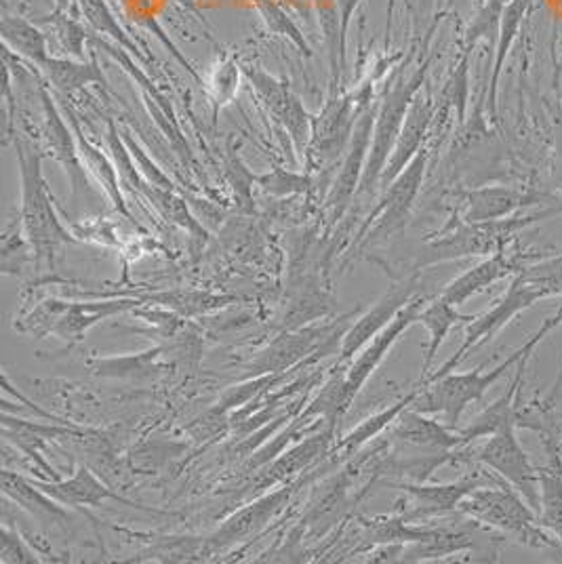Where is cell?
Here are the masks:
<instances>
[{"mask_svg":"<svg viewBox=\"0 0 562 564\" xmlns=\"http://www.w3.org/2000/svg\"><path fill=\"white\" fill-rule=\"evenodd\" d=\"M559 325H562V307L554 316L543 321V325L522 344L520 350L510 354L504 362L493 367L491 371H485V367H478L469 373H453L451 371L430 383H423V386L420 383L422 390H420L418 399L413 400L411 409L425 413V415H441L448 427L457 430L460 420L469 404L480 402L489 388H493L501 377L516 367L527 354H533L539 344Z\"/></svg>","mask_w":562,"mask_h":564,"instance_id":"cell-1","label":"cell"},{"mask_svg":"<svg viewBox=\"0 0 562 564\" xmlns=\"http://www.w3.org/2000/svg\"><path fill=\"white\" fill-rule=\"evenodd\" d=\"M556 215H562V207H550L539 213H522L495 221L468 224L455 213V217L441 230V235H436L434 240L428 242V247L413 265V272H422L425 268L455 259L491 258L495 253L508 249L510 242L522 230Z\"/></svg>","mask_w":562,"mask_h":564,"instance_id":"cell-2","label":"cell"},{"mask_svg":"<svg viewBox=\"0 0 562 564\" xmlns=\"http://www.w3.org/2000/svg\"><path fill=\"white\" fill-rule=\"evenodd\" d=\"M13 143H15V156L20 163V175H22L20 221L24 228L25 242L34 251L36 263L47 261L48 268H53L57 249L62 245L76 242V238L64 228V224L55 213L47 180L43 175L41 150L32 141L18 135V131L13 135Z\"/></svg>","mask_w":562,"mask_h":564,"instance_id":"cell-3","label":"cell"},{"mask_svg":"<svg viewBox=\"0 0 562 564\" xmlns=\"http://www.w3.org/2000/svg\"><path fill=\"white\" fill-rule=\"evenodd\" d=\"M460 512L469 520L489 527L515 540L527 547H561V543L552 540L541 522L539 514L522 499L510 485H495V487H478L460 503Z\"/></svg>","mask_w":562,"mask_h":564,"instance_id":"cell-4","label":"cell"},{"mask_svg":"<svg viewBox=\"0 0 562 564\" xmlns=\"http://www.w3.org/2000/svg\"><path fill=\"white\" fill-rule=\"evenodd\" d=\"M430 66H432V55H428L409 76H399L395 80V85L383 95V101L379 104L377 117H375L369 159H367V166H365L356 196H369L379 188L381 175L392 156V150L399 140L404 118L409 115L411 104L415 101V97L420 95L425 85Z\"/></svg>","mask_w":562,"mask_h":564,"instance_id":"cell-5","label":"cell"},{"mask_svg":"<svg viewBox=\"0 0 562 564\" xmlns=\"http://www.w3.org/2000/svg\"><path fill=\"white\" fill-rule=\"evenodd\" d=\"M138 304L140 300H108L87 304L47 300L41 306L34 307L20 325H15V329L30 333L36 339L51 333L68 344H76L83 341L87 330L95 327L99 321L129 312L138 307Z\"/></svg>","mask_w":562,"mask_h":564,"instance_id":"cell-6","label":"cell"},{"mask_svg":"<svg viewBox=\"0 0 562 564\" xmlns=\"http://www.w3.org/2000/svg\"><path fill=\"white\" fill-rule=\"evenodd\" d=\"M369 108L367 101H358L354 95H328L323 110L312 118L310 141L305 150V165L312 171L333 165L342 154H346L354 127L360 115Z\"/></svg>","mask_w":562,"mask_h":564,"instance_id":"cell-7","label":"cell"},{"mask_svg":"<svg viewBox=\"0 0 562 564\" xmlns=\"http://www.w3.org/2000/svg\"><path fill=\"white\" fill-rule=\"evenodd\" d=\"M541 300H548V295L539 289L538 284L527 281L520 272L515 274V281L510 282V286H508V291L504 293V297H501L489 312L476 316L472 323L466 325L464 344L460 346V350L453 354L436 373H430V377H428L423 383H430V381H434V379H439V377L455 371V367H460V362H464L466 356H468L472 350H476V348H480L483 344L491 341L493 337H495L499 330L504 329L508 323H512L520 312L536 306Z\"/></svg>","mask_w":562,"mask_h":564,"instance_id":"cell-8","label":"cell"},{"mask_svg":"<svg viewBox=\"0 0 562 564\" xmlns=\"http://www.w3.org/2000/svg\"><path fill=\"white\" fill-rule=\"evenodd\" d=\"M428 159H430V150L423 148L422 152L404 166V171L400 173L399 177L390 186L383 188V196H381L379 205L367 217L365 226L356 236V247L386 240L404 228L409 213L413 209L418 194L422 189Z\"/></svg>","mask_w":562,"mask_h":564,"instance_id":"cell-9","label":"cell"},{"mask_svg":"<svg viewBox=\"0 0 562 564\" xmlns=\"http://www.w3.org/2000/svg\"><path fill=\"white\" fill-rule=\"evenodd\" d=\"M476 462L485 468L501 476L512 489L522 495L529 506L539 512L541 501V487H539V471L527 451L516 438V423L504 425L487 438V443L478 448Z\"/></svg>","mask_w":562,"mask_h":564,"instance_id":"cell-10","label":"cell"},{"mask_svg":"<svg viewBox=\"0 0 562 564\" xmlns=\"http://www.w3.org/2000/svg\"><path fill=\"white\" fill-rule=\"evenodd\" d=\"M242 72L251 83V89L258 95L259 101L263 104V108L289 131L295 152L305 159L312 117L305 112L302 99L293 94L287 80L259 70L258 66H245Z\"/></svg>","mask_w":562,"mask_h":564,"instance_id":"cell-11","label":"cell"},{"mask_svg":"<svg viewBox=\"0 0 562 564\" xmlns=\"http://www.w3.org/2000/svg\"><path fill=\"white\" fill-rule=\"evenodd\" d=\"M422 282H420V272H413L411 276L392 284L377 302L375 306L365 312L350 329L342 335V346H339V365L350 362L356 354L377 337L381 330L386 329L397 316L400 310L407 306L413 297L420 295Z\"/></svg>","mask_w":562,"mask_h":564,"instance_id":"cell-12","label":"cell"},{"mask_svg":"<svg viewBox=\"0 0 562 564\" xmlns=\"http://www.w3.org/2000/svg\"><path fill=\"white\" fill-rule=\"evenodd\" d=\"M425 304H428V297H423V295L413 297L407 306L400 310L399 316L386 329L381 330L377 337H374L360 350L358 358L346 369V377H344V404H346V411H350L352 402L358 397L363 386L379 369V365L383 362V358L388 356V352L395 348V344L404 335V330H409L415 323H420V314H422Z\"/></svg>","mask_w":562,"mask_h":564,"instance_id":"cell-13","label":"cell"},{"mask_svg":"<svg viewBox=\"0 0 562 564\" xmlns=\"http://www.w3.org/2000/svg\"><path fill=\"white\" fill-rule=\"evenodd\" d=\"M375 117H377V108L369 106L354 127L346 156L339 165V171L331 184L327 200H325V207L331 213V221H339L342 215L348 212L352 198L358 194V186H360L367 159H369V150H371Z\"/></svg>","mask_w":562,"mask_h":564,"instance_id":"cell-14","label":"cell"},{"mask_svg":"<svg viewBox=\"0 0 562 564\" xmlns=\"http://www.w3.org/2000/svg\"><path fill=\"white\" fill-rule=\"evenodd\" d=\"M41 104H43V140L47 145V152L66 169L68 177H71L72 194L76 196L78 192L89 188L87 184V175H85V163L80 159L78 152V141L76 135H72L66 118L62 117V112L57 110L53 97L47 89L41 85Z\"/></svg>","mask_w":562,"mask_h":564,"instance_id":"cell-15","label":"cell"},{"mask_svg":"<svg viewBox=\"0 0 562 564\" xmlns=\"http://www.w3.org/2000/svg\"><path fill=\"white\" fill-rule=\"evenodd\" d=\"M390 436L400 445L425 451V453H457L464 447V438L460 430L448 427L445 422H436L415 409H407L400 413L399 420L390 425Z\"/></svg>","mask_w":562,"mask_h":564,"instance_id":"cell-16","label":"cell"},{"mask_svg":"<svg viewBox=\"0 0 562 564\" xmlns=\"http://www.w3.org/2000/svg\"><path fill=\"white\" fill-rule=\"evenodd\" d=\"M548 198H550L548 194H539L533 189L508 188V186L469 189L464 196V212L460 217L468 224L495 221V219L512 217L520 209L536 207Z\"/></svg>","mask_w":562,"mask_h":564,"instance_id":"cell-17","label":"cell"},{"mask_svg":"<svg viewBox=\"0 0 562 564\" xmlns=\"http://www.w3.org/2000/svg\"><path fill=\"white\" fill-rule=\"evenodd\" d=\"M434 118H436L434 101L430 97L418 95L415 101L409 108V115L404 118L402 131H400L397 145L392 150V156H390V161L386 165V171L381 175L379 188L383 189L386 186H390L399 177L400 173L404 171V166L409 165L422 152L423 148H425L423 143H425L428 135H430Z\"/></svg>","mask_w":562,"mask_h":564,"instance_id":"cell-18","label":"cell"},{"mask_svg":"<svg viewBox=\"0 0 562 564\" xmlns=\"http://www.w3.org/2000/svg\"><path fill=\"white\" fill-rule=\"evenodd\" d=\"M478 487H480L478 474H472V476H466L457 482H448V485L404 482V485H400V489L404 494H409V497L413 499V506L402 517L407 518L409 522L445 517L448 512L460 510V503Z\"/></svg>","mask_w":562,"mask_h":564,"instance_id":"cell-19","label":"cell"},{"mask_svg":"<svg viewBox=\"0 0 562 564\" xmlns=\"http://www.w3.org/2000/svg\"><path fill=\"white\" fill-rule=\"evenodd\" d=\"M522 268H527V265H522L518 253H512L510 249H504L491 258L483 259L480 263H476L474 268H469L464 274H460L457 279L448 282L443 289L441 297L453 306H464L469 297L487 291L495 282L518 274Z\"/></svg>","mask_w":562,"mask_h":564,"instance_id":"cell-20","label":"cell"},{"mask_svg":"<svg viewBox=\"0 0 562 564\" xmlns=\"http://www.w3.org/2000/svg\"><path fill=\"white\" fill-rule=\"evenodd\" d=\"M331 329H305L291 330L279 337L272 346H268L263 352L259 354L258 360L251 362V369L256 376H274V373H284L289 371L298 360L305 358L307 354L327 346L335 335Z\"/></svg>","mask_w":562,"mask_h":564,"instance_id":"cell-21","label":"cell"},{"mask_svg":"<svg viewBox=\"0 0 562 564\" xmlns=\"http://www.w3.org/2000/svg\"><path fill=\"white\" fill-rule=\"evenodd\" d=\"M2 434L9 443H13L24 455H28L39 470H43L45 480H60L57 471L53 466L45 462L43 448L47 447L48 441L60 438V436H72L78 434L83 436L85 430H78L74 425L57 422L53 425H43V423L25 422V420H11L7 413L2 417Z\"/></svg>","mask_w":562,"mask_h":564,"instance_id":"cell-22","label":"cell"},{"mask_svg":"<svg viewBox=\"0 0 562 564\" xmlns=\"http://www.w3.org/2000/svg\"><path fill=\"white\" fill-rule=\"evenodd\" d=\"M293 487H282L274 494L266 495L256 503L238 510L235 517L228 518L219 531L213 535L215 545H233L236 541L247 540L259 533L272 518L281 514L282 508L289 503Z\"/></svg>","mask_w":562,"mask_h":564,"instance_id":"cell-23","label":"cell"},{"mask_svg":"<svg viewBox=\"0 0 562 564\" xmlns=\"http://www.w3.org/2000/svg\"><path fill=\"white\" fill-rule=\"evenodd\" d=\"M45 494L51 495L55 501H60L62 506H71V508H99L104 501H118L131 508H141L138 503L112 494L94 471L89 468H78L72 478L66 480H45V482H36Z\"/></svg>","mask_w":562,"mask_h":564,"instance_id":"cell-24","label":"cell"},{"mask_svg":"<svg viewBox=\"0 0 562 564\" xmlns=\"http://www.w3.org/2000/svg\"><path fill=\"white\" fill-rule=\"evenodd\" d=\"M0 482H2V495L7 499L15 501L22 510L39 518L41 522L53 524L57 520H68V512L62 508V503L45 494L36 482L11 470H2Z\"/></svg>","mask_w":562,"mask_h":564,"instance_id":"cell-25","label":"cell"},{"mask_svg":"<svg viewBox=\"0 0 562 564\" xmlns=\"http://www.w3.org/2000/svg\"><path fill=\"white\" fill-rule=\"evenodd\" d=\"M476 316H466L460 314L457 306L448 304L441 295L436 300H428V304L423 306L422 314H420V323H422L430 341H428V350H425V358L422 365V381L423 383L430 377V369L436 360V354L441 350V346L445 344L446 335L460 325H468Z\"/></svg>","mask_w":562,"mask_h":564,"instance_id":"cell-26","label":"cell"},{"mask_svg":"<svg viewBox=\"0 0 562 564\" xmlns=\"http://www.w3.org/2000/svg\"><path fill=\"white\" fill-rule=\"evenodd\" d=\"M529 356L527 354L520 362H518V371H516L515 381L512 386L508 388V392L499 400H495L491 406H487L480 415H476L472 422L460 430L462 438H464V445H468L472 441H478V438H489L491 434H495L497 430H501L504 425H510L516 423V409L515 399L520 390V383H522V377L527 373V362H529Z\"/></svg>","mask_w":562,"mask_h":564,"instance_id":"cell-27","label":"cell"},{"mask_svg":"<svg viewBox=\"0 0 562 564\" xmlns=\"http://www.w3.org/2000/svg\"><path fill=\"white\" fill-rule=\"evenodd\" d=\"M531 4H533V0H510L504 7V13L499 18V28H497V36H495L491 80H489V110L491 112H495V106H497V87H499L504 64L508 59L510 48L516 43V36L520 32V28L527 20V13H529Z\"/></svg>","mask_w":562,"mask_h":564,"instance_id":"cell-28","label":"cell"},{"mask_svg":"<svg viewBox=\"0 0 562 564\" xmlns=\"http://www.w3.org/2000/svg\"><path fill=\"white\" fill-rule=\"evenodd\" d=\"M0 36L4 41V47L13 51L15 57H24L39 68H43L51 57L45 32L24 18L4 15L0 22Z\"/></svg>","mask_w":562,"mask_h":564,"instance_id":"cell-29","label":"cell"},{"mask_svg":"<svg viewBox=\"0 0 562 564\" xmlns=\"http://www.w3.org/2000/svg\"><path fill=\"white\" fill-rule=\"evenodd\" d=\"M66 118H68V122L72 124V131H74L76 141H78V152H80L83 163L94 173L95 180L104 186L108 198H110V203L115 205V209H117L122 217H127V219L133 221L131 213H129L127 205H125V198H122V194H120V186H118V175H120V173H118L117 165H112L110 159H108L106 154H101L99 148H95L94 143L83 135V129H80V124H78V120H76L72 110L66 112Z\"/></svg>","mask_w":562,"mask_h":564,"instance_id":"cell-30","label":"cell"},{"mask_svg":"<svg viewBox=\"0 0 562 564\" xmlns=\"http://www.w3.org/2000/svg\"><path fill=\"white\" fill-rule=\"evenodd\" d=\"M321 30L325 36L328 53V68H331V94L339 91L342 74L346 70V48L348 39L344 36L342 28V13L337 0H314Z\"/></svg>","mask_w":562,"mask_h":564,"instance_id":"cell-31","label":"cell"},{"mask_svg":"<svg viewBox=\"0 0 562 564\" xmlns=\"http://www.w3.org/2000/svg\"><path fill=\"white\" fill-rule=\"evenodd\" d=\"M48 85L60 94H74L89 85H106V76L97 62H76L68 57H48L47 64L41 68Z\"/></svg>","mask_w":562,"mask_h":564,"instance_id":"cell-32","label":"cell"},{"mask_svg":"<svg viewBox=\"0 0 562 564\" xmlns=\"http://www.w3.org/2000/svg\"><path fill=\"white\" fill-rule=\"evenodd\" d=\"M152 304H161L166 310L177 312L180 316H196L212 310L230 306L236 302L235 295H212L203 291H186V289H173L164 293H152L145 297Z\"/></svg>","mask_w":562,"mask_h":564,"instance_id":"cell-33","label":"cell"},{"mask_svg":"<svg viewBox=\"0 0 562 564\" xmlns=\"http://www.w3.org/2000/svg\"><path fill=\"white\" fill-rule=\"evenodd\" d=\"M333 434H335V430L327 427V432H323V434H318V436H312V438L305 441L304 445H298V447L291 448L289 453H284L281 459L274 462L272 470L268 471V476H266V480H263V487L274 485V482L284 480V478L291 476V474H298V471L304 470L318 455H325L328 451V443H331Z\"/></svg>","mask_w":562,"mask_h":564,"instance_id":"cell-34","label":"cell"},{"mask_svg":"<svg viewBox=\"0 0 562 564\" xmlns=\"http://www.w3.org/2000/svg\"><path fill=\"white\" fill-rule=\"evenodd\" d=\"M472 547V538L468 533L462 531H451V529H441L439 535L430 540L411 543V547L400 550L402 561L409 563H420V561H434V558H445L448 554L464 552Z\"/></svg>","mask_w":562,"mask_h":564,"instance_id":"cell-35","label":"cell"},{"mask_svg":"<svg viewBox=\"0 0 562 564\" xmlns=\"http://www.w3.org/2000/svg\"><path fill=\"white\" fill-rule=\"evenodd\" d=\"M138 189L152 200V205H154L159 212L163 213L169 221H175L177 226L186 228L187 232L194 236V238H201V240L207 238L205 228L190 215L186 203H184L182 198H177V196L173 194V189L156 188V186H152V184H148V182H140Z\"/></svg>","mask_w":562,"mask_h":564,"instance_id":"cell-36","label":"cell"},{"mask_svg":"<svg viewBox=\"0 0 562 564\" xmlns=\"http://www.w3.org/2000/svg\"><path fill=\"white\" fill-rule=\"evenodd\" d=\"M420 390H422V386H418L413 392H409V394L400 400V402H397L395 406H390V409L377 413L374 417H369L367 422L360 423L358 427H354L350 434L337 445V448H348L352 453V451L363 447L367 441L375 438L377 434H381L383 430H390V425L399 420L400 413L407 411V409L413 404V400L418 399Z\"/></svg>","mask_w":562,"mask_h":564,"instance_id":"cell-37","label":"cell"},{"mask_svg":"<svg viewBox=\"0 0 562 564\" xmlns=\"http://www.w3.org/2000/svg\"><path fill=\"white\" fill-rule=\"evenodd\" d=\"M539 487H541V501H539V522L543 529L554 533V538L562 543V476L552 470L539 471Z\"/></svg>","mask_w":562,"mask_h":564,"instance_id":"cell-38","label":"cell"},{"mask_svg":"<svg viewBox=\"0 0 562 564\" xmlns=\"http://www.w3.org/2000/svg\"><path fill=\"white\" fill-rule=\"evenodd\" d=\"M85 20L94 28L97 34H108L110 39H115L118 47L127 48L131 55H138L143 59L138 45L129 39V34H125V30L118 24L112 9L108 7L106 0H78Z\"/></svg>","mask_w":562,"mask_h":564,"instance_id":"cell-39","label":"cell"},{"mask_svg":"<svg viewBox=\"0 0 562 564\" xmlns=\"http://www.w3.org/2000/svg\"><path fill=\"white\" fill-rule=\"evenodd\" d=\"M256 7H258L263 24L272 34L287 39L291 45L300 48L305 57L312 55V48L304 39V32L284 13V9L277 0H256Z\"/></svg>","mask_w":562,"mask_h":564,"instance_id":"cell-40","label":"cell"},{"mask_svg":"<svg viewBox=\"0 0 562 564\" xmlns=\"http://www.w3.org/2000/svg\"><path fill=\"white\" fill-rule=\"evenodd\" d=\"M159 354L161 348H154L150 352L138 354V356L94 360L91 369L95 376L101 377H145L159 371V367L154 365Z\"/></svg>","mask_w":562,"mask_h":564,"instance_id":"cell-41","label":"cell"},{"mask_svg":"<svg viewBox=\"0 0 562 564\" xmlns=\"http://www.w3.org/2000/svg\"><path fill=\"white\" fill-rule=\"evenodd\" d=\"M520 274L527 281L538 284L539 289L548 295V300L562 295V256L533 261L527 268H522Z\"/></svg>","mask_w":562,"mask_h":564,"instance_id":"cell-42","label":"cell"},{"mask_svg":"<svg viewBox=\"0 0 562 564\" xmlns=\"http://www.w3.org/2000/svg\"><path fill=\"white\" fill-rule=\"evenodd\" d=\"M256 184L263 192L272 194V196H291V194H305L310 192L314 182L310 175H298L291 173L287 169H274L266 175H256Z\"/></svg>","mask_w":562,"mask_h":564,"instance_id":"cell-43","label":"cell"},{"mask_svg":"<svg viewBox=\"0 0 562 564\" xmlns=\"http://www.w3.org/2000/svg\"><path fill=\"white\" fill-rule=\"evenodd\" d=\"M39 24H53V32L60 41L62 48H66L74 57H85V43H87V34L80 25L72 22L68 18H57L53 22L41 20Z\"/></svg>","mask_w":562,"mask_h":564,"instance_id":"cell-44","label":"cell"},{"mask_svg":"<svg viewBox=\"0 0 562 564\" xmlns=\"http://www.w3.org/2000/svg\"><path fill=\"white\" fill-rule=\"evenodd\" d=\"M0 563L2 564H36L39 558L25 545L18 531H11L7 524L0 531Z\"/></svg>","mask_w":562,"mask_h":564,"instance_id":"cell-45","label":"cell"},{"mask_svg":"<svg viewBox=\"0 0 562 564\" xmlns=\"http://www.w3.org/2000/svg\"><path fill=\"white\" fill-rule=\"evenodd\" d=\"M228 173H230V182L238 198V205L245 213H253V194H251V186L256 182V175H251L247 171V166L240 163V159L230 154L228 159Z\"/></svg>","mask_w":562,"mask_h":564,"instance_id":"cell-46","label":"cell"},{"mask_svg":"<svg viewBox=\"0 0 562 564\" xmlns=\"http://www.w3.org/2000/svg\"><path fill=\"white\" fill-rule=\"evenodd\" d=\"M236 68L238 66H236L235 62H228L217 72V76H215V91H217L215 97H217V104L230 101V97L236 94V89H238V85H236L238 70Z\"/></svg>","mask_w":562,"mask_h":564,"instance_id":"cell-47","label":"cell"},{"mask_svg":"<svg viewBox=\"0 0 562 564\" xmlns=\"http://www.w3.org/2000/svg\"><path fill=\"white\" fill-rule=\"evenodd\" d=\"M363 0H337L339 4V13H342V28H344V36L348 39V28H350L352 18L356 13V9L360 7Z\"/></svg>","mask_w":562,"mask_h":564,"instance_id":"cell-48","label":"cell"},{"mask_svg":"<svg viewBox=\"0 0 562 564\" xmlns=\"http://www.w3.org/2000/svg\"><path fill=\"white\" fill-rule=\"evenodd\" d=\"M404 4H407V9H409V11L413 9V0H404Z\"/></svg>","mask_w":562,"mask_h":564,"instance_id":"cell-49","label":"cell"},{"mask_svg":"<svg viewBox=\"0 0 562 564\" xmlns=\"http://www.w3.org/2000/svg\"><path fill=\"white\" fill-rule=\"evenodd\" d=\"M448 2H453V0H448Z\"/></svg>","mask_w":562,"mask_h":564,"instance_id":"cell-50","label":"cell"}]
</instances>
